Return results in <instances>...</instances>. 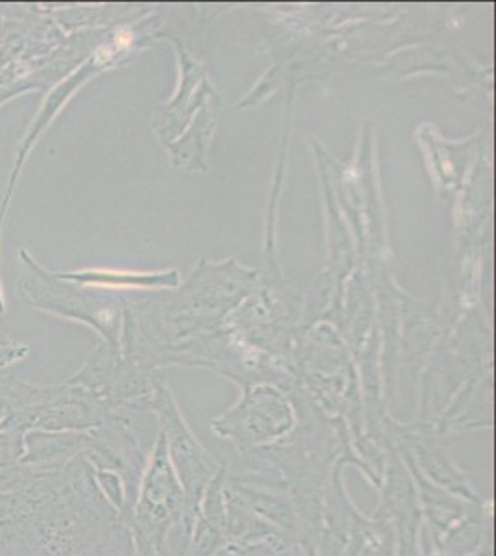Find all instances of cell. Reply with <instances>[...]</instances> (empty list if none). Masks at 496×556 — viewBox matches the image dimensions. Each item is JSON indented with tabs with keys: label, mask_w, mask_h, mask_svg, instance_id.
Listing matches in <instances>:
<instances>
[{
	"label": "cell",
	"mask_w": 496,
	"mask_h": 556,
	"mask_svg": "<svg viewBox=\"0 0 496 556\" xmlns=\"http://www.w3.org/2000/svg\"><path fill=\"white\" fill-rule=\"evenodd\" d=\"M141 531L145 556H162L165 538L176 525L189 523L186 516V497L182 486L170 466L164 440H160L152 455L151 471L147 475L143 497H141Z\"/></svg>",
	"instance_id": "cell-1"
},
{
	"label": "cell",
	"mask_w": 496,
	"mask_h": 556,
	"mask_svg": "<svg viewBox=\"0 0 496 556\" xmlns=\"http://www.w3.org/2000/svg\"><path fill=\"white\" fill-rule=\"evenodd\" d=\"M165 427H167L165 450H167L170 466L175 469L176 479L182 486L183 497H186V516L189 523L195 527L207 488L222 468L191 434L188 425L183 424L176 410L167 412Z\"/></svg>",
	"instance_id": "cell-2"
},
{
	"label": "cell",
	"mask_w": 496,
	"mask_h": 556,
	"mask_svg": "<svg viewBox=\"0 0 496 556\" xmlns=\"http://www.w3.org/2000/svg\"><path fill=\"white\" fill-rule=\"evenodd\" d=\"M291 429L293 416L290 408L272 397L249 401L238 410L215 421V432L230 440L241 455L269 450L272 443L288 437Z\"/></svg>",
	"instance_id": "cell-3"
}]
</instances>
